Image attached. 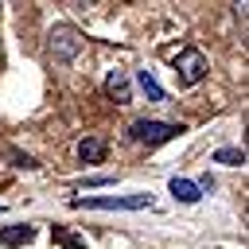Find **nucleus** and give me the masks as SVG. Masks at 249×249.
Returning <instances> with one entry per match:
<instances>
[{
  "mask_svg": "<svg viewBox=\"0 0 249 249\" xmlns=\"http://www.w3.org/2000/svg\"><path fill=\"white\" fill-rule=\"evenodd\" d=\"M74 210H144L152 206V195H86L70 198Z\"/></svg>",
  "mask_w": 249,
  "mask_h": 249,
  "instance_id": "nucleus-1",
  "label": "nucleus"
},
{
  "mask_svg": "<svg viewBox=\"0 0 249 249\" xmlns=\"http://www.w3.org/2000/svg\"><path fill=\"white\" fill-rule=\"evenodd\" d=\"M31 237H35L31 226H8V230H0V245H23Z\"/></svg>",
  "mask_w": 249,
  "mask_h": 249,
  "instance_id": "nucleus-8",
  "label": "nucleus"
},
{
  "mask_svg": "<svg viewBox=\"0 0 249 249\" xmlns=\"http://www.w3.org/2000/svg\"><path fill=\"white\" fill-rule=\"evenodd\" d=\"M183 128L179 124H167V121H136L132 124V140H140V144H167Z\"/></svg>",
  "mask_w": 249,
  "mask_h": 249,
  "instance_id": "nucleus-3",
  "label": "nucleus"
},
{
  "mask_svg": "<svg viewBox=\"0 0 249 249\" xmlns=\"http://www.w3.org/2000/svg\"><path fill=\"white\" fill-rule=\"evenodd\" d=\"M78 156H82L86 163H101V160H105V140H101V136H86V140L78 144Z\"/></svg>",
  "mask_w": 249,
  "mask_h": 249,
  "instance_id": "nucleus-6",
  "label": "nucleus"
},
{
  "mask_svg": "<svg viewBox=\"0 0 249 249\" xmlns=\"http://www.w3.org/2000/svg\"><path fill=\"white\" fill-rule=\"evenodd\" d=\"M175 78H179V86H198L206 78V54L198 47H183L175 54Z\"/></svg>",
  "mask_w": 249,
  "mask_h": 249,
  "instance_id": "nucleus-2",
  "label": "nucleus"
},
{
  "mask_svg": "<svg viewBox=\"0 0 249 249\" xmlns=\"http://www.w3.org/2000/svg\"><path fill=\"white\" fill-rule=\"evenodd\" d=\"M78 51H82V39H78L74 27H54V31H51V54H54L58 62H70Z\"/></svg>",
  "mask_w": 249,
  "mask_h": 249,
  "instance_id": "nucleus-4",
  "label": "nucleus"
},
{
  "mask_svg": "<svg viewBox=\"0 0 249 249\" xmlns=\"http://www.w3.org/2000/svg\"><path fill=\"white\" fill-rule=\"evenodd\" d=\"M54 241H58V245H66V249H86V245H82L74 233H66V230H54Z\"/></svg>",
  "mask_w": 249,
  "mask_h": 249,
  "instance_id": "nucleus-11",
  "label": "nucleus"
},
{
  "mask_svg": "<svg viewBox=\"0 0 249 249\" xmlns=\"http://www.w3.org/2000/svg\"><path fill=\"white\" fill-rule=\"evenodd\" d=\"M171 195L179 198V202H198L202 198V191H198V183H191V179H171Z\"/></svg>",
  "mask_w": 249,
  "mask_h": 249,
  "instance_id": "nucleus-7",
  "label": "nucleus"
},
{
  "mask_svg": "<svg viewBox=\"0 0 249 249\" xmlns=\"http://www.w3.org/2000/svg\"><path fill=\"white\" fill-rule=\"evenodd\" d=\"M105 93H109V101L128 105V101H132V82H128V74H124V70H109V78H105Z\"/></svg>",
  "mask_w": 249,
  "mask_h": 249,
  "instance_id": "nucleus-5",
  "label": "nucleus"
},
{
  "mask_svg": "<svg viewBox=\"0 0 249 249\" xmlns=\"http://www.w3.org/2000/svg\"><path fill=\"white\" fill-rule=\"evenodd\" d=\"M136 82H140V89H144L152 101H163V89H160V82L152 78V70H140V74H136Z\"/></svg>",
  "mask_w": 249,
  "mask_h": 249,
  "instance_id": "nucleus-9",
  "label": "nucleus"
},
{
  "mask_svg": "<svg viewBox=\"0 0 249 249\" xmlns=\"http://www.w3.org/2000/svg\"><path fill=\"white\" fill-rule=\"evenodd\" d=\"M214 163L237 167V163H245V152H241V148H218V152H214Z\"/></svg>",
  "mask_w": 249,
  "mask_h": 249,
  "instance_id": "nucleus-10",
  "label": "nucleus"
}]
</instances>
